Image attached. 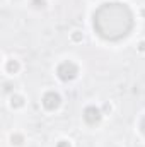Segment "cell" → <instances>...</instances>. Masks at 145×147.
<instances>
[{"label":"cell","mask_w":145,"mask_h":147,"mask_svg":"<svg viewBox=\"0 0 145 147\" xmlns=\"http://www.w3.org/2000/svg\"><path fill=\"white\" fill-rule=\"evenodd\" d=\"M75 75H77V67L72 62H65L58 67V77L62 80H72Z\"/></svg>","instance_id":"cell-1"},{"label":"cell","mask_w":145,"mask_h":147,"mask_svg":"<svg viewBox=\"0 0 145 147\" xmlns=\"http://www.w3.org/2000/svg\"><path fill=\"white\" fill-rule=\"evenodd\" d=\"M43 105H44V108H48V110H55V108L60 105V96H58L56 92H46L44 98H43Z\"/></svg>","instance_id":"cell-2"},{"label":"cell","mask_w":145,"mask_h":147,"mask_svg":"<svg viewBox=\"0 0 145 147\" xmlns=\"http://www.w3.org/2000/svg\"><path fill=\"white\" fill-rule=\"evenodd\" d=\"M84 118H85L87 123H97L101 120V111L97 108H94V106H89L87 110L84 111Z\"/></svg>","instance_id":"cell-3"},{"label":"cell","mask_w":145,"mask_h":147,"mask_svg":"<svg viewBox=\"0 0 145 147\" xmlns=\"http://www.w3.org/2000/svg\"><path fill=\"white\" fill-rule=\"evenodd\" d=\"M9 70H10V72H12V70L15 72V70H17V63H15V62H10V63H9Z\"/></svg>","instance_id":"cell-4"},{"label":"cell","mask_w":145,"mask_h":147,"mask_svg":"<svg viewBox=\"0 0 145 147\" xmlns=\"http://www.w3.org/2000/svg\"><path fill=\"white\" fill-rule=\"evenodd\" d=\"M58 147H70V146H68V142H65V140H63V142H60V144H58Z\"/></svg>","instance_id":"cell-5"},{"label":"cell","mask_w":145,"mask_h":147,"mask_svg":"<svg viewBox=\"0 0 145 147\" xmlns=\"http://www.w3.org/2000/svg\"><path fill=\"white\" fill-rule=\"evenodd\" d=\"M140 127H142V132H144V134H145V118H144V120H142V125H140Z\"/></svg>","instance_id":"cell-6"}]
</instances>
